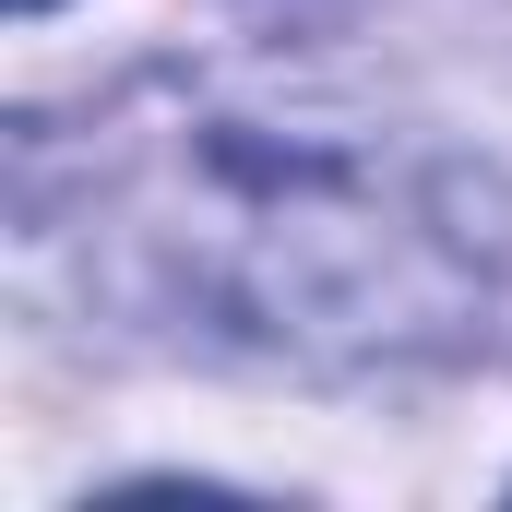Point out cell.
Masks as SVG:
<instances>
[{"mask_svg": "<svg viewBox=\"0 0 512 512\" xmlns=\"http://www.w3.org/2000/svg\"><path fill=\"white\" fill-rule=\"evenodd\" d=\"M12 12H48V0H12Z\"/></svg>", "mask_w": 512, "mask_h": 512, "instance_id": "cell-2", "label": "cell"}, {"mask_svg": "<svg viewBox=\"0 0 512 512\" xmlns=\"http://www.w3.org/2000/svg\"><path fill=\"white\" fill-rule=\"evenodd\" d=\"M24 227L274 370H405L489 310V203L417 131L310 84H143L84 143L24 131Z\"/></svg>", "mask_w": 512, "mask_h": 512, "instance_id": "cell-1", "label": "cell"}]
</instances>
